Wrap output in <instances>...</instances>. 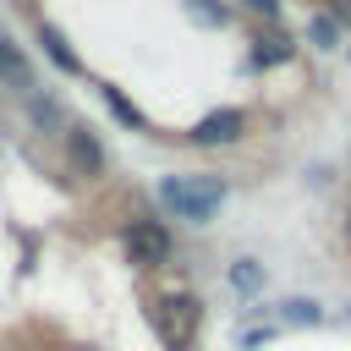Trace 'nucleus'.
<instances>
[{
	"mask_svg": "<svg viewBox=\"0 0 351 351\" xmlns=\"http://www.w3.org/2000/svg\"><path fill=\"white\" fill-rule=\"evenodd\" d=\"M159 203H165L170 214H181V219L203 225V219H214V214H219L225 186H219L214 176H170V181L159 186Z\"/></svg>",
	"mask_w": 351,
	"mask_h": 351,
	"instance_id": "f257e3e1",
	"label": "nucleus"
},
{
	"mask_svg": "<svg viewBox=\"0 0 351 351\" xmlns=\"http://www.w3.org/2000/svg\"><path fill=\"white\" fill-rule=\"evenodd\" d=\"M197 324H203V302L186 296V291H170L154 302V335L170 346V351H186L197 340Z\"/></svg>",
	"mask_w": 351,
	"mask_h": 351,
	"instance_id": "f03ea898",
	"label": "nucleus"
},
{
	"mask_svg": "<svg viewBox=\"0 0 351 351\" xmlns=\"http://www.w3.org/2000/svg\"><path fill=\"white\" fill-rule=\"evenodd\" d=\"M121 247H126L132 263H165V258H170V230H165L159 219H132V225L121 230Z\"/></svg>",
	"mask_w": 351,
	"mask_h": 351,
	"instance_id": "7ed1b4c3",
	"label": "nucleus"
},
{
	"mask_svg": "<svg viewBox=\"0 0 351 351\" xmlns=\"http://www.w3.org/2000/svg\"><path fill=\"white\" fill-rule=\"evenodd\" d=\"M236 132H241V110H214V115H203V121H197V132H192V137H197L203 148H219V143H230Z\"/></svg>",
	"mask_w": 351,
	"mask_h": 351,
	"instance_id": "20e7f679",
	"label": "nucleus"
},
{
	"mask_svg": "<svg viewBox=\"0 0 351 351\" xmlns=\"http://www.w3.org/2000/svg\"><path fill=\"white\" fill-rule=\"evenodd\" d=\"M66 143H71V154H77L82 176H99V148H93V137H88V132H66Z\"/></svg>",
	"mask_w": 351,
	"mask_h": 351,
	"instance_id": "39448f33",
	"label": "nucleus"
},
{
	"mask_svg": "<svg viewBox=\"0 0 351 351\" xmlns=\"http://www.w3.org/2000/svg\"><path fill=\"white\" fill-rule=\"evenodd\" d=\"M0 77H11L16 88H27V60H22V55H16L5 38H0Z\"/></svg>",
	"mask_w": 351,
	"mask_h": 351,
	"instance_id": "423d86ee",
	"label": "nucleus"
},
{
	"mask_svg": "<svg viewBox=\"0 0 351 351\" xmlns=\"http://www.w3.org/2000/svg\"><path fill=\"white\" fill-rule=\"evenodd\" d=\"M38 38H44V49H49V60H55V66H66V71H77V55H71V49H66V38H60V33H55V27H44V33H38Z\"/></svg>",
	"mask_w": 351,
	"mask_h": 351,
	"instance_id": "0eeeda50",
	"label": "nucleus"
},
{
	"mask_svg": "<svg viewBox=\"0 0 351 351\" xmlns=\"http://www.w3.org/2000/svg\"><path fill=\"white\" fill-rule=\"evenodd\" d=\"M307 33H313V44H318V49H335V44H340V22H329V16H313V27H307Z\"/></svg>",
	"mask_w": 351,
	"mask_h": 351,
	"instance_id": "6e6552de",
	"label": "nucleus"
},
{
	"mask_svg": "<svg viewBox=\"0 0 351 351\" xmlns=\"http://www.w3.org/2000/svg\"><path fill=\"white\" fill-rule=\"evenodd\" d=\"M230 285H236V291H258V285H263V274H258L252 263H236V269H230Z\"/></svg>",
	"mask_w": 351,
	"mask_h": 351,
	"instance_id": "1a4fd4ad",
	"label": "nucleus"
},
{
	"mask_svg": "<svg viewBox=\"0 0 351 351\" xmlns=\"http://www.w3.org/2000/svg\"><path fill=\"white\" fill-rule=\"evenodd\" d=\"M104 99H110V110H115V115H121L126 126H143V121H137V110H132V104H126V99H121L115 88H104Z\"/></svg>",
	"mask_w": 351,
	"mask_h": 351,
	"instance_id": "9d476101",
	"label": "nucleus"
},
{
	"mask_svg": "<svg viewBox=\"0 0 351 351\" xmlns=\"http://www.w3.org/2000/svg\"><path fill=\"white\" fill-rule=\"evenodd\" d=\"M291 318H296V324H313L318 307H313V302H291Z\"/></svg>",
	"mask_w": 351,
	"mask_h": 351,
	"instance_id": "9b49d317",
	"label": "nucleus"
},
{
	"mask_svg": "<svg viewBox=\"0 0 351 351\" xmlns=\"http://www.w3.org/2000/svg\"><path fill=\"white\" fill-rule=\"evenodd\" d=\"M285 49H291V44H280V38H269V49H258V60H280Z\"/></svg>",
	"mask_w": 351,
	"mask_h": 351,
	"instance_id": "f8f14e48",
	"label": "nucleus"
},
{
	"mask_svg": "<svg viewBox=\"0 0 351 351\" xmlns=\"http://www.w3.org/2000/svg\"><path fill=\"white\" fill-rule=\"evenodd\" d=\"M247 5H252V11H263V16L274 11V0H247Z\"/></svg>",
	"mask_w": 351,
	"mask_h": 351,
	"instance_id": "ddd939ff",
	"label": "nucleus"
}]
</instances>
